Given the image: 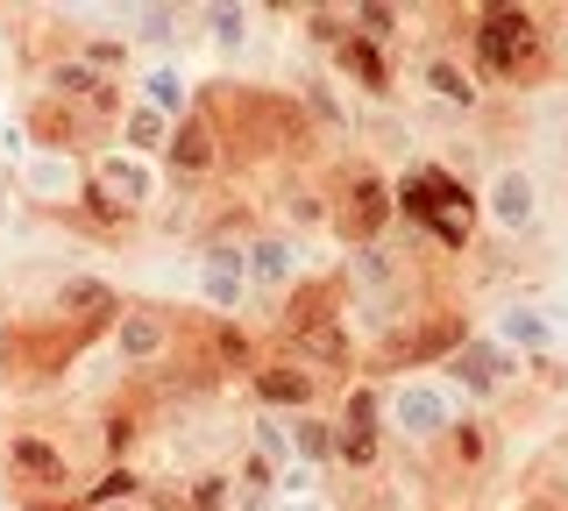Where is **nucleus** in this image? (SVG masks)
<instances>
[{"label": "nucleus", "instance_id": "7", "mask_svg": "<svg viewBox=\"0 0 568 511\" xmlns=\"http://www.w3.org/2000/svg\"><path fill=\"white\" fill-rule=\"evenodd\" d=\"M178 341H185V313L164 306V298H121L114 327H106V348L129 377H156L178 356Z\"/></svg>", "mask_w": 568, "mask_h": 511}, {"label": "nucleus", "instance_id": "6", "mask_svg": "<svg viewBox=\"0 0 568 511\" xmlns=\"http://www.w3.org/2000/svg\"><path fill=\"white\" fill-rule=\"evenodd\" d=\"M455 419H462V398H455V384L440 377V369L384 384V440H390V448H405V454H434L440 440H448Z\"/></svg>", "mask_w": 568, "mask_h": 511}, {"label": "nucleus", "instance_id": "25", "mask_svg": "<svg viewBox=\"0 0 568 511\" xmlns=\"http://www.w3.org/2000/svg\"><path fill=\"white\" fill-rule=\"evenodd\" d=\"M114 143H121V150H135V156H150V164H156V156H164V143H171V121H164V114H150V108H135V100H129V114H121Z\"/></svg>", "mask_w": 568, "mask_h": 511}, {"label": "nucleus", "instance_id": "19", "mask_svg": "<svg viewBox=\"0 0 568 511\" xmlns=\"http://www.w3.org/2000/svg\"><path fill=\"white\" fill-rule=\"evenodd\" d=\"M271 227L284 235H327V185L313 178V171H277L271 178Z\"/></svg>", "mask_w": 568, "mask_h": 511}, {"label": "nucleus", "instance_id": "15", "mask_svg": "<svg viewBox=\"0 0 568 511\" xmlns=\"http://www.w3.org/2000/svg\"><path fill=\"white\" fill-rule=\"evenodd\" d=\"M413 85L434 100L440 114H462V121L490 108V85L469 72V58H455V43H426L419 64H413Z\"/></svg>", "mask_w": 568, "mask_h": 511}, {"label": "nucleus", "instance_id": "4", "mask_svg": "<svg viewBox=\"0 0 568 511\" xmlns=\"http://www.w3.org/2000/svg\"><path fill=\"white\" fill-rule=\"evenodd\" d=\"M476 334V320L448 298H434V306H419L413 320L384 327L377 341H363V377L369 384H398V377H426V369H440L455 356L462 341Z\"/></svg>", "mask_w": 568, "mask_h": 511}, {"label": "nucleus", "instance_id": "12", "mask_svg": "<svg viewBox=\"0 0 568 511\" xmlns=\"http://www.w3.org/2000/svg\"><path fill=\"white\" fill-rule=\"evenodd\" d=\"M476 214H484L490 235H505V242H526L532 227H540V178H532L526 164H497L484 185H476Z\"/></svg>", "mask_w": 568, "mask_h": 511}, {"label": "nucleus", "instance_id": "18", "mask_svg": "<svg viewBox=\"0 0 568 511\" xmlns=\"http://www.w3.org/2000/svg\"><path fill=\"white\" fill-rule=\"evenodd\" d=\"M292 100H298V114L313 121V135H320V143H355V108H348L342 79H334L327 64H313V72H298Z\"/></svg>", "mask_w": 568, "mask_h": 511}, {"label": "nucleus", "instance_id": "10", "mask_svg": "<svg viewBox=\"0 0 568 511\" xmlns=\"http://www.w3.org/2000/svg\"><path fill=\"white\" fill-rule=\"evenodd\" d=\"M440 377H448V384H455V398H476V405H497V398H511V391H519V384H526V362H519V356H511V348H505V341H497V334H484V327H476V334H469V341H462V348H455V356H448V362H440Z\"/></svg>", "mask_w": 568, "mask_h": 511}, {"label": "nucleus", "instance_id": "9", "mask_svg": "<svg viewBox=\"0 0 568 511\" xmlns=\"http://www.w3.org/2000/svg\"><path fill=\"white\" fill-rule=\"evenodd\" d=\"M93 156H71V150H22L14 156V192L50 221H71L85 206V178H93Z\"/></svg>", "mask_w": 568, "mask_h": 511}, {"label": "nucleus", "instance_id": "28", "mask_svg": "<svg viewBox=\"0 0 568 511\" xmlns=\"http://www.w3.org/2000/svg\"><path fill=\"white\" fill-rule=\"evenodd\" d=\"M248 448H256L271 469H292L298 462V454H292V433H284L277 412H256V419H248Z\"/></svg>", "mask_w": 568, "mask_h": 511}, {"label": "nucleus", "instance_id": "8", "mask_svg": "<svg viewBox=\"0 0 568 511\" xmlns=\"http://www.w3.org/2000/svg\"><path fill=\"white\" fill-rule=\"evenodd\" d=\"M192 285H200L206 320H248V235H235L227 221H213L192 256Z\"/></svg>", "mask_w": 568, "mask_h": 511}, {"label": "nucleus", "instance_id": "27", "mask_svg": "<svg viewBox=\"0 0 568 511\" xmlns=\"http://www.w3.org/2000/svg\"><path fill=\"white\" fill-rule=\"evenodd\" d=\"M348 29L363 43H377V50H390L405 37V8H384V0H348Z\"/></svg>", "mask_w": 568, "mask_h": 511}, {"label": "nucleus", "instance_id": "11", "mask_svg": "<svg viewBox=\"0 0 568 511\" xmlns=\"http://www.w3.org/2000/svg\"><path fill=\"white\" fill-rule=\"evenodd\" d=\"M306 242L298 235H284V227H248V298L256 306H284L298 285H306Z\"/></svg>", "mask_w": 568, "mask_h": 511}, {"label": "nucleus", "instance_id": "13", "mask_svg": "<svg viewBox=\"0 0 568 511\" xmlns=\"http://www.w3.org/2000/svg\"><path fill=\"white\" fill-rule=\"evenodd\" d=\"M156 171H164V185H192V192L227 171V143H221V129H213L206 108L171 121V143H164V156H156Z\"/></svg>", "mask_w": 568, "mask_h": 511}, {"label": "nucleus", "instance_id": "5", "mask_svg": "<svg viewBox=\"0 0 568 511\" xmlns=\"http://www.w3.org/2000/svg\"><path fill=\"white\" fill-rule=\"evenodd\" d=\"M327 235H342V249H369V242H384L390 227H398V206H390V178L369 156H342V164L327 171Z\"/></svg>", "mask_w": 568, "mask_h": 511}, {"label": "nucleus", "instance_id": "1", "mask_svg": "<svg viewBox=\"0 0 568 511\" xmlns=\"http://www.w3.org/2000/svg\"><path fill=\"white\" fill-rule=\"evenodd\" d=\"M462 43H469V72L484 85H511V93H532V85L555 79V58H547V8H526V0H490V8L462 14Z\"/></svg>", "mask_w": 568, "mask_h": 511}, {"label": "nucleus", "instance_id": "2", "mask_svg": "<svg viewBox=\"0 0 568 511\" xmlns=\"http://www.w3.org/2000/svg\"><path fill=\"white\" fill-rule=\"evenodd\" d=\"M390 206L434 256H469L476 249V185L455 164H413L405 178H390Z\"/></svg>", "mask_w": 568, "mask_h": 511}, {"label": "nucleus", "instance_id": "16", "mask_svg": "<svg viewBox=\"0 0 568 511\" xmlns=\"http://www.w3.org/2000/svg\"><path fill=\"white\" fill-rule=\"evenodd\" d=\"M434 454H440V483H484V476L497 469V419L462 412Z\"/></svg>", "mask_w": 568, "mask_h": 511}, {"label": "nucleus", "instance_id": "24", "mask_svg": "<svg viewBox=\"0 0 568 511\" xmlns=\"http://www.w3.org/2000/svg\"><path fill=\"white\" fill-rule=\"evenodd\" d=\"M334 427H348V433H384V384L355 377L348 391H334Z\"/></svg>", "mask_w": 568, "mask_h": 511}, {"label": "nucleus", "instance_id": "22", "mask_svg": "<svg viewBox=\"0 0 568 511\" xmlns=\"http://www.w3.org/2000/svg\"><path fill=\"white\" fill-rule=\"evenodd\" d=\"M284 433H292V454L320 476H334V440H342V427H334V412H298L284 419Z\"/></svg>", "mask_w": 568, "mask_h": 511}, {"label": "nucleus", "instance_id": "14", "mask_svg": "<svg viewBox=\"0 0 568 511\" xmlns=\"http://www.w3.org/2000/svg\"><path fill=\"white\" fill-rule=\"evenodd\" d=\"M248 398H256V412H277V419H298V412H327V384L313 377L306 362L277 356V348H263L256 369H248Z\"/></svg>", "mask_w": 568, "mask_h": 511}, {"label": "nucleus", "instance_id": "23", "mask_svg": "<svg viewBox=\"0 0 568 511\" xmlns=\"http://www.w3.org/2000/svg\"><path fill=\"white\" fill-rule=\"evenodd\" d=\"M121 498H150V476H142L135 462H106V469L85 476L79 511H100V504H121Z\"/></svg>", "mask_w": 568, "mask_h": 511}, {"label": "nucleus", "instance_id": "26", "mask_svg": "<svg viewBox=\"0 0 568 511\" xmlns=\"http://www.w3.org/2000/svg\"><path fill=\"white\" fill-rule=\"evenodd\" d=\"M256 14L263 8H248V0H213V8H200V22H206V37L221 43V50H242L248 37H256V29H248Z\"/></svg>", "mask_w": 568, "mask_h": 511}, {"label": "nucleus", "instance_id": "21", "mask_svg": "<svg viewBox=\"0 0 568 511\" xmlns=\"http://www.w3.org/2000/svg\"><path fill=\"white\" fill-rule=\"evenodd\" d=\"M129 100H135V108H150V114H164V121H185L192 108H200V85L185 79V64H178V58H156V64H142V72L129 79Z\"/></svg>", "mask_w": 568, "mask_h": 511}, {"label": "nucleus", "instance_id": "20", "mask_svg": "<svg viewBox=\"0 0 568 511\" xmlns=\"http://www.w3.org/2000/svg\"><path fill=\"white\" fill-rule=\"evenodd\" d=\"M327 72L342 79V85H355L363 100H390V93H398V64H390V50L363 43L355 29H348V37L327 50Z\"/></svg>", "mask_w": 568, "mask_h": 511}, {"label": "nucleus", "instance_id": "30", "mask_svg": "<svg viewBox=\"0 0 568 511\" xmlns=\"http://www.w3.org/2000/svg\"><path fill=\"white\" fill-rule=\"evenodd\" d=\"M100 511H156V498H121V504H100Z\"/></svg>", "mask_w": 568, "mask_h": 511}, {"label": "nucleus", "instance_id": "3", "mask_svg": "<svg viewBox=\"0 0 568 511\" xmlns=\"http://www.w3.org/2000/svg\"><path fill=\"white\" fill-rule=\"evenodd\" d=\"M0 490H8L14 511H58V504H79L85 469H79V454H71L64 433L0 427Z\"/></svg>", "mask_w": 568, "mask_h": 511}, {"label": "nucleus", "instance_id": "29", "mask_svg": "<svg viewBox=\"0 0 568 511\" xmlns=\"http://www.w3.org/2000/svg\"><path fill=\"white\" fill-rule=\"evenodd\" d=\"M178 29H185V8H135V43H178Z\"/></svg>", "mask_w": 568, "mask_h": 511}, {"label": "nucleus", "instance_id": "17", "mask_svg": "<svg viewBox=\"0 0 568 511\" xmlns=\"http://www.w3.org/2000/svg\"><path fill=\"white\" fill-rule=\"evenodd\" d=\"M484 334H497V341H505L519 362L561 356V320H555L547 306H532V298H505V306L490 313V327H484Z\"/></svg>", "mask_w": 568, "mask_h": 511}]
</instances>
